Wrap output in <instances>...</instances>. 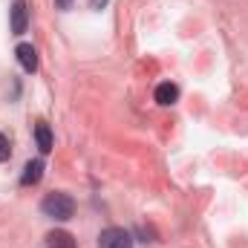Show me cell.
Returning <instances> with one entry per match:
<instances>
[{"label":"cell","instance_id":"cell-2","mask_svg":"<svg viewBox=\"0 0 248 248\" xmlns=\"http://www.w3.org/2000/svg\"><path fill=\"white\" fill-rule=\"evenodd\" d=\"M98 248H133V237L124 228H104L98 234Z\"/></svg>","mask_w":248,"mask_h":248},{"label":"cell","instance_id":"cell-6","mask_svg":"<svg viewBox=\"0 0 248 248\" xmlns=\"http://www.w3.org/2000/svg\"><path fill=\"white\" fill-rule=\"evenodd\" d=\"M176 101H179V87H176V84L165 81V84H159V87H156V104L170 107V104H176Z\"/></svg>","mask_w":248,"mask_h":248},{"label":"cell","instance_id":"cell-11","mask_svg":"<svg viewBox=\"0 0 248 248\" xmlns=\"http://www.w3.org/2000/svg\"><path fill=\"white\" fill-rule=\"evenodd\" d=\"M107 6V0H90V9H104Z\"/></svg>","mask_w":248,"mask_h":248},{"label":"cell","instance_id":"cell-10","mask_svg":"<svg viewBox=\"0 0 248 248\" xmlns=\"http://www.w3.org/2000/svg\"><path fill=\"white\" fill-rule=\"evenodd\" d=\"M55 6H58V9H61V12H66V9H69V6H72V0H55Z\"/></svg>","mask_w":248,"mask_h":248},{"label":"cell","instance_id":"cell-9","mask_svg":"<svg viewBox=\"0 0 248 248\" xmlns=\"http://www.w3.org/2000/svg\"><path fill=\"white\" fill-rule=\"evenodd\" d=\"M9 156H12V144H9V139L0 133V162H6Z\"/></svg>","mask_w":248,"mask_h":248},{"label":"cell","instance_id":"cell-3","mask_svg":"<svg viewBox=\"0 0 248 248\" xmlns=\"http://www.w3.org/2000/svg\"><path fill=\"white\" fill-rule=\"evenodd\" d=\"M9 26H12V35H23L26 26H29V9L23 0H15V6L9 9Z\"/></svg>","mask_w":248,"mask_h":248},{"label":"cell","instance_id":"cell-5","mask_svg":"<svg viewBox=\"0 0 248 248\" xmlns=\"http://www.w3.org/2000/svg\"><path fill=\"white\" fill-rule=\"evenodd\" d=\"M15 55H17V63L23 66V72H35L38 69V52H35L32 44H17Z\"/></svg>","mask_w":248,"mask_h":248},{"label":"cell","instance_id":"cell-8","mask_svg":"<svg viewBox=\"0 0 248 248\" xmlns=\"http://www.w3.org/2000/svg\"><path fill=\"white\" fill-rule=\"evenodd\" d=\"M35 141H38V150L41 153H49L52 150V130H49V124H38L35 127Z\"/></svg>","mask_w":248,"mask_h":248},{"label":"cell","instance_id":"cell-7","mask_svg":"<svg viewBox=\"0 0 248 248\" xmlns=\"http://www.w3.org/2000/svg\"><path fill=\"white\" fill-rule=\"evenodd\" d=\"M46 248H78L75 237L69 231H49L46 234Z\"/></svg>","mask_w":248,"mask_h":248},{"label":"cell","instance_id":"cell-4","mask_svg":"<svg viewBox=\"0 0 248 248\" xmlns=\"http://www.w3.org/2000/svg\"><path fill=\"white\" fill-rule=\"evenodd\" d=\"M44 159H32V162H26V168H23V173H20V185H38L41 179H44Z\"/></svg>","mask_w":248,"mask_h":248},{"label":"cell","instance_id":"cell-1","mask_svg":"<svg viewBox=\"0 0 248 248\" xmlns=\"http://www.w3.org/2000/svg\"><path fill=\"white\" fill-rule=\"evenodd\" d=\"M41 211H44V217H49V219L66 222V219H72V214H75V202H72L69 193L52 190V193H46V199L41 202Z\"/></svg>","mask_w":248,"mask_h":248}]
</instances>
